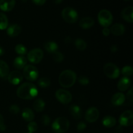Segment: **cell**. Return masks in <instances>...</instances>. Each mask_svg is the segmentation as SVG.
<instances>
[{
  "instance_id": "31",
  "label": "cell",
  "mask_w": 133,
  "mask_h": 133,
  "mask_svg": "<svg viewBox=\"0 0 133 133\" xmlns=\"http://www.w3.org/2000/svg\"><path fill=\"white\" fill-rule=\"evenodd\" d=\"M122 75H124V77H131L133 74V69L132 66H125L122 68Z\"/></svg>"
},
{
  "instance_id": "24",
  "label": "cell",
  "mask_w": 133,
  "mask_h": 133,
  "mask_svg": "<svg viewBox=\"0 0 133 133\" xmlns=\"http://www.w3.org/2000/svg\"><path fill=\"white\" fill-rule=\"evenodd\" d=\"M44 48H45V49L48 53L53 54V53L57 51L58 47L57 43L55 42L49 41L45 43V45H44Z\"/></svg>"
},
{
  "instance_id": "33",
  "label": "cell",
  "mask_w": 133,
  "mask_h": 133,
  "mask_svg": "<svg viewBox=\"0 0 133 133\" xmlns=\"http://www.w3.org/2000/svg\"><path fill=\"white\" fill-rule=\"evenodd\" d=\"M27 129H28L29 132L33 133L36 132L38 129V125L36 122H31L27 125Z\"/></svg>"
},
{
  "instance_id": "11",
  "label": "cell",
  "mask_w": 133,
  "mask_h": 133,
  "mask_svg": "<svg viewBox=\"0 0 133 133\" xmlns=\"http://www.w3.org/2000/svg\"><path fill=\"white\" fill-rule=\"evenodd\" d=\"M99 116V112L96 107H90L85 113V119L89 123H94L97 120Z\"/></svg>"
},
{
  "instance_id": "12",
  "label": "cell",
  "mask_w": 133,
  "mask_h": 133,
  "mask_svg": "<svg viewBox=\"0 0 133 133\" xmlns=\"http://www.w3.org/2000/svg\"><path fill=\"white\" fill-rule=\"evenodd\" d=\"M8 80L12 84L18 85L23 80V75L19 71H12L8 75Z\"/></svg>"
},
{
  "instance_id": "44",
  "label": "cell",
  "mask_w": 133,
  "mask_h": 133,
  "mask_svg": "<svg viewBox=\"0 0 133 133\" xmlns=\"http://www.w3.org/2000/svg\"><path fill=\"white\" fill-rule=\"evenodd\" d=\"M5 53V50L2 47L0 46V56H2Z\"/></svg>"
},
{
  "instance_id": "9",
  "label": "cell",
  "mask_w": 133,
  "mask_h": 133,
  "mask_svg": "<svg viewBox=\"0 0 133 133\" xmlns=\"http://www.w3.org/2000/svg\"><path fill=\"white\" fill-rule=\"evenodd\" d=\"M55 97L62 104H68L72 100V95L64 89H58L55 92Z\"/></svg>"
},
{
  "instance_id": "3",
  "label": "cell",
  "mask_w": 133,
  "mask_h": 133,
  "mask_svg": "<svg viewBox=\"0 0 133 133\" xmlns=\"http://www.w3.org/2000/svg\"><path fill=\"white\" fill-rule=\"evenodd\" d=\"M70 127V122L65 117L57 118L52 123V129L56 133H64L68 131Z\"/></svg>"
},
{
  "instance_id": "6",
  "label": "cell",
  "mask_w": 133,
  "mask_h": 133,
  "mask_svg": "<svg viewBox=\"0 0 133 133\" xmlns=\"http://www.w3.org/2000/svg\"><path fill=\"white\" fill-rule=\"evenodd\" d=\"M103 71L107 77L112 79H117L120 74L118 66L113 63L106 64L103 68Z\"/></svg>"
},
{
  "instance_id": "43",
  "label": "cell",
  "mask_w": 133,
  "mask_h": 133,
  "mask_svg": "<svg viewBox=\"0 0 133 133\" xmlns=\"http://www.w3.org/2000/svg\"><path fill=\"white\" fill-rule=\"evenodd\" d=\"M71 41H72V39L70 36H66L64 39V42L66 44H70L71 43Z\"/></svg>"
},
{
  "instance_id": "27",
  "label": "cell",
  "mask_w": 133,
  "mask_h": 133,
  "mask_svg": "<svg viewBox=\"0 0 133 133\" xmlns=\"http://www.w3.org/2000/svg\"><path fill=\"white\" fill-rule=\"evenodd\" d=\"M75 46L78 50L84 51L87 48V44L83 39L77 38L74 42Z\"/></svg>"
},
{
  "instance_id": "25",
  "label": "cell",
  "mask_w": 133,
  "mask_h": 133,
  "mask_svg": "<svg viewBox=\"0 0 133 133\" xmlns=\"http://www.w3.org/2000/svg\"><path fill=\"white\" fill-rule=\"evenodd\" d=\"M9 72V68L7 64L4 61L0 60V77L3 78L8 75Z\"/></svg>"
},
{
  "instance_id": "39",
  "label": "cell",
  "mask_w": 133,
  "mask_h": 133,
  "mask_svg": "<svg viewBox=\"0 0 133 133\" xmlns=\"http://www.w3.org/2000/svg\"><path fill=\"white\" fill-rule=\"evenodd\" d=\"M127 97L128 98V99L129 100V101L131 103H132V100H133V93H132V88H130L129 90L128 91L127 94Z\"/></svg>"
},
{
  "instance_id": "15",
  "label": "cell",
  "mask_w": 133,
  "mask_h": 133,
  "mask_svg": "<svg viewBox=\"0 0 133 133\" xmlns=\"http://www.w3.org/2000/svg\"><path fill=\"white\" fill-rule=\"evenodd\" d=\"M15 3V0H0V9L3 11H10L14 9Z\"/></svg>"
},
{
  "instance_id": "22",
  "label": "cell",
  "mask_w": 133,
  "mask_h": 133,
  "mask_svg": "<svg viewBox=\"0 0 133 133\" xmlns=\"http://www.w3.org/2000/svg\"><path fill=\"white\" fill-rule=\"evenodd\" d=\"M22 118L26 122H31L35 118V114L31 109L29 108H25L22 110Z\"/></svg>"
},
{
  "instance_id": "16",
  "label": "cell",
  "mask_w": 133,
  "mask_h": 133,
  "mask_svg": "<svg viewBox=\"0 0 133 133\" xmlns=\"http://www.w3.org/2000/svg\"><path fill=\"white\" fill-rule=\"evenodd\" d=\"M125 101V96L121 92L116 93L111 99L112 104L114 106H120L124 103Z\"/></svg>"
},
{
  "instance_id": "21",
  "label": "cell",
  "mask_w": 133,
  "mask_h": 133,
  "mask_svg": "<svg viewBox=\"0 0 133 133\" xmlns=\"http://www.w3.org/2000/svg\"><path fill=\"white\" fill-rule=\"evenodd\" d=\"M70 113H71V116H72L75 119H79L81 118L83 112H82L81 109L78 105H71L70 107Z\"/></svg>"
},
{
  "instance_id": "38",
  "label": "cell",
  "mask_w": 133,
  "mask_h": 133,
  "mask_svg": "<svg viewBox=\"0 0 133 133\" xmlns=\"http://www.w3.org/2000/svg\"><path fill=\"white\" fill-rule=\"evenodd\" d=\"M5 129H6V126H5V123H4L3 117L0 114V131H5Z\"/></svg>"
},
{
  "instance_id": "28",
  "label": "cell",
  "mask_w": 133,
  "mask_h": 133,
  "mask_svg": "<svg viewBox=\"0 0 133 133\" xmlns=\"http://www.w3.org/2000/svg\"><path fill=\"white\" fill-rule=\"evenodd\" d=\"M8 18L4 13L0 12V30H3L8 27Z\"/></svg>"
},
{
  "instance_id": "35",
  "label": "cell",
  "mask_w": 133,
  "mask_h": 133,
  "mask_svg": "<svg viewBox=\"0 0 133 133\" xmlns=\"http://www.w3.org/2000/svg\"><path fill=\"white\" fill-rule=\"evenodd\" d=\"M89 82V79H88L87 76L82 75V76H81L79 79V83H80L81 84H82V85H87V84H88Z\"/></svg>"
},
{
  "instance_id": "34",
  "label": "cell",
  "mask_w": 133,
  "mask_h": 133,
  "mask_svg": "<svg viewBox=\"0 0 133 133\" xmlns=\"http://www.w3.org/2000/svg\"><path fill=\"white\" fill-rule=\"evenodd\" d=\"M41 122L44 125L48 126L51 122V119L48 115H43L41 117Z\"/></svg>"
},
{
  "instance_id": "42",
  "label": "cell",
  "mask_w": 133,
  "mask_h": 133,
  "mask_svg": "<svg viewBox=\"0 0 133 133\" xmlns=\"http://www.w3.org/2000/svg\"><path fill=\"white\" fill-rule=\"evenodd\" d=\"M110 49L112 53H116L118 50V48L116 45H112L110 47Z\"/></svg>"
},
{
  "instance_id": "19",
  "label": "cell",
  "mask_w": 133,
  "mask_h": 133,
  "mask_svg": "<svg viewBox=\"0 0 133 133\" xmlns=\"http://www.w3.org/2000/svg\"><path fill=\"white\" fill-rule=\"evenodd\" d=\"M27 59L24 56H19L17 57L14 60L13 62V65L14 67L18 70H21V69L24 68L25 66L27 65Z\"/></svg>"
},
{
  "instance_id": "8",
  "label": "cell",
  "mask_w": 133,
  "mask_h": 133,
  "mask_svg": "<svg viewBox=\"0 0 133 133\" xmlns=\"http://www.w3.org/2000/svg\"><path fill=\"white\" fill-rule=\"evenodd\" d=\"M44 52L40 48H36L30 51L27 54V59L33 64H38L42 60Z\"/></svg>"
},
{
  "instance_id": "26",
  "label": "cell",
  "mask_w": 133,
  "mask_h": 133,
  "mask_svg": "<svg viewBox=\"0 0 133 133\" xmlns=\"http://www.w3.org/2000/svg\"><path fill=\"white\" fill-rule=\"evenodd\" d=\"M45 102L42 99H37L33 103V108L36 112H40L44 110L45 108Z\"/></svg>"
},
{
  "instance_id": "45",
  "label": "cell",
  "mask_w": 133,
  "mask_h": 133,
  "mask_svg": "<svg viewBox=\"0 0 133 133\" xmlns=\"http://www.w3.org/2000/svg\"><path fill=\"white\" fill-rule=\"evenodd\" d=\"M53 1H54V2L55 3L59 4V3H61V2H62V0H53Z\"/></svg>"
},
{
  "instance_id": "18",
  "label": "cell",
  "mask_w": 133,
  "mask_h": 133,
  "mask_svg": "<svg viewBox=\"0 0 133 133\" xmlns=\"http://www.w3.org/2000/svg\"><path fill=\"white\" fill-rule=\"evenodd\" d=\"M110 31L115 36H121L125 31V27L122 23H116L112 26Z\"/></svg>"
},
{
  "instance_id": "47",
  "label": "cell",
  "mask_w": 133,
  "mask_h": 133,
  "mask_svg": "<svg viewBox=\"0 0 133 133\" xmlns=\"http://www.w3.org/2000/svg\"><path fill=\"white\" fill-rule=\"evenodd\" d=\"M27 133H31V132H27Z\"/></svg>"
},
{
  "instance_id": "46",
  "label": "cell",
  "mask_w": 133,
  "mask_h": 133,
  "mask_svg": "<svg viewBox=\"0 0 133 133\" xmlns=\"http://www.w3.org/2000/svg\"><path fill=\"white\" fill-rule=\"evenodd\" d=\"M125 1H129V0H125Z\"/></svg>"
},
{
  "instance_id": "29",
  "label": "cell",
  "mask_w": 133,
  "mask_h": 133,
  "mask_svg": "<svg viewBox=\"0 0 133 133\" xmlns=\"http://www.w3.org/2000/svg\"><path fill=\"white\" fill-rule=\"evenodd\" d=\"M15 51L17 54L20 55L21 56H23L27 53V49L23 44H18L15 47Z\"/></svg>"
},
{
  "instance_id": "1",
  "label": "cell",
  "mask_w": 133,
  "mask_h": 133,
  "mask_svg": "<svg viewBox=\"0 0 133 133\" xmlns=\"http://www.w3.org/2000/svg\"><path fill=\"white\" fill-rule=\"evenodd\" d=\"M17 96L22 99H32L38 95L36 86L31 83H25L21 84L16 91Z\"/></svg>"
},
{
  "instance_id": "4",
  "label": "cell",
  "mask_w": 133,
  "mask_h": 133,
  "mask_svg": "<svg viewBox=\"0 0 133 133\" xmlns=\"http://www.w3.org/2000/svg\"><path fill=\"white\" fill-rule=\"evenodd\" d=\"M97 18L100 25L104 27H108L110 25L113 20L111 12L106 9L100 10L97 16Z\"/></svg>"
},
{
  "instance_id": "2",
  "label": "cell",
  "mask_w": 133,
  "mask_h": 133,
  "mask_svg": "<svg viewBox=\"0 0 133 133\" xmlns=\"http://www.w3.org/2000/svg\"><path fill=\"white\" fill-rule=\"evenodd\" d=\"M77 80V75L74 71L66 70L62 71L58 77V82L61 87L70 88L75 84Z\"/></svg>"
},
{
  "instance_id": "23",
  "label": "cell",
  "mask_w": 133,
  "mask_h": 133,
  "mask_svg": "<svg viewBox=\"0 0 133 133\" xmlns=\"http://www.w3.org/2000/svg\"><path fill=\"white\" fill-rule=\"evenodd\" d=\"M102 123L105 127L111 128L116 124V119L114 117L108 116H105V118H103L102 120Z\"/></svg>"
},
{
  "instance_id": "36",
  "label": "cell",
  "mask_w": 133,
  "mask_h": 133,
  "mask_svg": "<svg viewBox=\"0 0 133 133\" xmlns=\"http://www.w3.org/2000/svg\"><path fill=\"white\" fill-rule=\"evenodd\" d=\"M9 112L12 114H17L19 112V107L16 105H12L9 108Z\"/></svg>"
},
{
  "instance_id": "13",
  "label": "cell",
  "mask_w": 133,
  "mask_h": 133,
  "mask_svg": "<svg viewBox=\"0 0 133 133\" xmlns=\"http://www.w3.org/2000/svg\"><path fill=\"white\" fill-rule=\"evenodd\" d=\"M22 32V27L16 23L12 24L6 28V33L10 37H16Z\"/></svg>"
},
{
  "instance_id": "7",
  "label": "cell",
  "mask_w": 133,
  "mask_h": 133,
  "mask_svg": "<svg viewBox=\"0 0 133 133\" xmlns=\"http://www.w3.org/2000/svg\"><path fill=\"white\" fill-rule=\"evenodd\" d=\"M38 71L35 66L32 65H27L23 68L24 77L30 81H34L38 77Z\"/></svg>"
},
{
  "instance_id": "5",
  "label": "cell",
  "mask_w": 133,
  "mask_h": 133,
  "mask_svg": "<svg viewBox=\"0 0 133 133\" xmlns=\"http://www.w3.org/2000/svg\"><path fill=\"white\" fill-rule=\"evenodd\" d=\"M62 16L66 22L74 23L78 19V13L76 10L71 7H66L62 10Z\"/></svg>"
},
{
  "instance_id": "37",
  "label": "cell",
  "mask_w": 133,
  "mask_h": 133,
  "mask_svg": "<svg viewBox=\"0 0 133 133\" xmlns=\"http://www.w3.org/2000/svg\"><path fill=\"white\" fill-rule=\"evenodd\" d=\"M86 128H87V124L84 122H79L78 123L77 126V130L79 131H84Z\"/></svg>"
},
{
  "instance_id": "10",
  "label": "cell",
  "mask_w": 133,
  "mask_h": 133,
  "mask_svg": "<svg viewBox=\"0 0 133 133\" xmlns=\"http://www.w3.org/2000/svg\"><path fill=\"white\" fill-rule=\"evenodd\" d=\"M119 123L122 126L129 127L133 123V112L132 110H126L122 113L119 119Z\"/></svg>"
},
{
  "instance_id": "20",
  "label": "cell",
  "mask_w": 133,
  "mask_h": 133,
  "mask_svg": "<svg viewBox=\"0 0 133 133\" xmlns=\"http://www.w3.org/2000/svg\"><path fill=\"white\" fill-rule=\"evenodd\" d=\"M94 20L90 17H85L82 18L79 22V25L81 28L87 29L92 27L94 25Z\"/></svg>"
},
{
  "instance_id": "41",
  "label": "cell",
  "mask_w": 133,
  "mask_h": 133,
  "mask_svg": "<svg viewBox=\"0 0 133 133\" xmlns=\"http://www.w3.org/2000/svg\"><path fill=\"white\" fill-rule=\"evenodd\" d=\"M110 33V29H109L108 27H104V29H103V34L105 36H108Z\"/></svg>"
},
{
  "instance_id": "17",
  "label": "cell",
  "mask_w": 133,
  "mask_h": 133,
  "mask_svg": "<svg viewBox=\"0 0 133 133\" xmlns=\"http://www.w3.org/2000/svg\"><path fill=\"white\" fill-rule=\"evenodd\" d=\"M131 84V81L129 77H123L118 83V88L122 92H124L129 88Z\"/></svg>"
},
{
  "instance_id": "30",
  "label": "cell",
  "mask_w": 133,
  "mask_h": 133,
  "mask_svg": "<svg viewBox=\"0 0 133 133\" xmlns=\"http://www.w3.org/2000/svg\"><path fill=\"white\" fill-rule=\"evenodd\" d=\"M50 84L51 81L48 77H42L38 81V85L42 88H48L50 86Z\"/></svg>"
},
{
  "instance_id": "40",
  "label": "cell",
  "mask_w": 133,
  "mask_h": 133,
  "mask_svg": "<svg viewBox=\"0 0 133 133\" xmlns=\"http://www.w3.org/2000/svg\"><path fill=\"white\" fill-rule=\"evenodd\" d=\"M32 1L37 5H42L45 3L46 0H32Z\"/></svg>"
},
{
  "instance_id": "14",
  "label": "cell",
  "mask_w": 133,
  "mask_h": 133,
  "mask_svg": "<svg viewBox=\"0 0 133 133\" xmlns=\"http://www.w3.org/2000/svg\"><path fill=\"white\" fill-rule=\"evenodd\" d=\"M133 7L131 6L125 8L121 13L122 18L127 22L132 23L133 22Z\"/></svg>"
},
{
  "instance_id": "32",
  "label": "cell",
  "mask_w": 133,
  "mask_h": 133,
  "mask_svg": "<svg viewBox=\"0 0 133 133\" xmlns=\"http://www.w3.org/2000/svg\"><path fill=\"white\" fill-rule=\"evenodd\" d=\"M53 60L56 62H62L64 60V55L62 53L59 51H56L55 53H53Z\"/></svg>"
}]
</instances>
